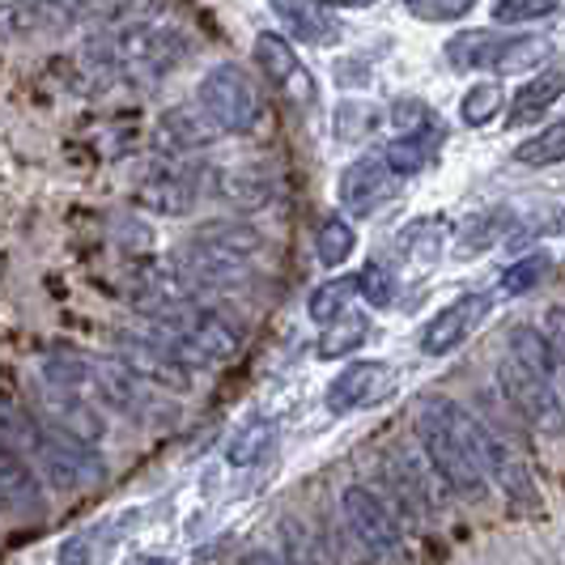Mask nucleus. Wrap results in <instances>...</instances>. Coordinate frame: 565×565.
I'll return each instance as SVG.
<instances>
[{
    "mask_svg": "<svg viewBox=\"0 0 565 565\" xmlns=\"http://www.w3.org/2000/svg\"><path fill=\"white\" fill-rule=\"evenodd\" d=\"M98 56L107 60L111 68L124 73H141V77H162L170 68H179L183 60L192 56V39L183 30L167 26V22H128V26L111 30L98 43Z\"/></svg>",
    "mask_w": 565,
    "mask_h": 565,
    "instance_id": "3",
    "label": "nucleus"
},
{
    "mask_svg": "<svg viewBox=\"0 0 565 565\" xmlns=\"http://www.w3.org/2000/svg\"><path fill=\"white\" fill-rule=\"evenodd\" d=\"M115 358L132 370L137 379H145L149 387L192 392V370L196 366H188L153 328L149 332H115Z\"/></svg>",
    "mask_w": 565,
    "mask_h": 565,
    "instance_id": "9",
    "label": "nucleus"
},
{
    "mask_svg": "<svg viewBox=\"0 0 565 565\" xmlns=\"http://www.w3.org/2000/svg\"><path fill=\"white\" fill-rule=\"evenodd\" d=\"M196 103L204 107V115L230 132V137H252L255 128L264 124V94L247 68L238 64H217L200 77Z\"/></svg>",
    "mask_w": 565,
    "mask_h": 565,
    "instance_id": "5",
    "label": "nucleus"
},
{
    "mask_svg": "<svg viewBox=\"0 0 565 565\" xmlns=\"http://www.w3.org/2000/svg\"><path fill=\"white\" fill-rule=\"evenodd\" d=\"M553 13H557V0H498L493 4V22L498 26L540 22V18H553Z\"/></svg>",
    "mask_w": 565,
    "mask_h": 565,
    "instance_id": "39",
    "label": "nucleus"
},
{
    "mask_svg": "<svg viewBox=\"0 0 565 565\" xmlns=\"http://www.w3.org/2000/svg\"><path fill=\"white\" fill-rule=\"evenodd\" d=\"M273 4V13L281 18V26L294 34V39H302V43H332V22L315 9V0H268Z\"/></svg>",
    "mask_w": 565,
    "mask_h": 565,
    "instance_id": "27",
    "label": "nucleus"
},
{
    "mask_svg": "<svg viewBox=\"0 0 565 565\" xmlns=\"http://www.w3.org/2000/svg\"><path fill=\"white\" fill-rule=\"evenodd\" d=\"M417 443L429 468L463 502H481L489 493V472L481 463V417L451 396H429L417 408Z\"/></svg>",
    "mask_w": 565,
    "mask_h": 565,
    "instance_id": "1",
    "label": "nucleus"
},
{
    "mask_svg": "<svg viewBox=\"0 0 565 565\" xmlns=\"http://www.w3.org/2000/svg\"><path fill=\"white\" fill-rule=\"evenodd\" d=\"M149 328L167 340L188 366H196V370L230 366V362L243 353V344H247L243 328H238L226 311L204 307L196 298H192V302H179V307H170V311H162V315H153Z\"/></svg>",
    "mask_w": 565,
    "mask_h": 565,
    "instance_id": "2",
    "label": "nucleus"
},
{
    "mask_svg": "<svg viewBox=\"0 0 565 565\" xmlns=\"http://www.w3.org/2000/svg\"><path fill=\"white\" fill-rule=\"evenodd\" d=\"M255 64H259V73L268 77V85H277L281 94L289 98H298V103H311L315 98V85H311V73L302 68V60L294 52V43L277 34V30H264V34H255Z\"/></svg>",
    "mask_w": 565,
    "mask_h": 565,
    "instance_id": "14",
    "label": "nucleus"
},
{
    "mask_svg": "<svg viewBox=\"0 0 565 565\" xmlns=\"http://www.w3.org/2000/svg\"><path fill=\"white\" fill-rule=\"evenodd\" d=\"M204 192V170L183 167V162H158L137 188V204L158 213V217H188Z\"/></svg>",
    "mask_w": 565,
    "mask_h": 565,
    "instance_id": "11",
    "label": "nucleus"
},
{
    "mask_svg": "<svg viewBox=\"0 0 565 565\" xmlns=\"http://www.w3.org/2000/svg\"><path fill=\"white\" fill-rule=\"evenodd\" d=\"M281 544L285 557L294 565H340L332 544L315 532V523H307L302 514H285L281 519Z\"/></svg>",
    "mask_w": 565,
    "mask_h": 565,
    "instance_id": "22",
    "label": "nucleus"
},
{
    "mask_svg": "<svg viewBox=\"0 0 565 565\" xmlns=\"http://www.w3.org/2000/svg\"><path fill=\"white\" fill-rule=\"evenodd\" d=\"M332 128H337V141H366L379 128V111L370 103H340Z\"/></svg>",
    "mask_w": 565,
    "mask_h": 565,
    "instance_id": "37",
    "label": "nucleus"
},
{
    "mask_svg": "<svg viewBox=\"0 0 565 565\" xmlns=\"http://www.w3.org/2000/svg\"><path fill=\"white\" fill-rule=\"evenodd\" d=\"M489 311H493V298L489 294H463V298H455L451 307H443V311L425 323L422 353L425 358H443V353L459 349L489 319Z\"/></svg>",
    "mask_w": 565,
    "mask_h": 565,
    "instance_id": "13",
    "label": "nucleus"
},
{
    "mask_svg": "<svg viewBox=\"0 0 565 565\" xmlns=\"http://www.w3.org/2000/svg\"><path fill=\"white\" fill-rule=\"evenodd\" d=\"M502 103H507L502 85H498V82H477L468 94H463L459 115H463V124H468V128H484L489 119H498V115H502Z\"/></svg>",
    "mask_w": 565,
    "mask_h": 565,
    "instance_id": "35",
    "label": "nucleus"
},
{
    "mask_svg": "<svg viewBox=\"0 0 565 565\" xmlns=\"http://www.w3.org/2000/svg\"><path fill=\"white\" fill-rule=\"evenodd\" d=\"M340 204L349 217H370L383 204H392V196L399 192V174L387 167L383 153H362L349 167L340 170Z\"/></svg>",
    "mask_w": 565,
    "mask_h": 565,
    "instance_id": "10",
    "label": "nucleus"
},
{
    "mask_svg": "<svg viewBox=\"0 0 565 565\" xmlns=\"http://www.w3.org/2000/svg\"><path fill=\"white\" fill-rule=\"evenodd\" d=\"M213 196L234 204L238 213H255V209H268L277 200V179H273V170L264 167L213 170Z\"/></svg>",
    "mask_w": 565,
    "mask_h": 565,
    "instance_id": "18",
    "label": "nucleus"
},
{
    "mask_svg": "<svg viewBox=\"0 0 565 565\" xmlns=\"http://www.w3.org/2000/svg\"><path fill=\"white\" fill-rule=\"evenodd\" d=\"M340 514L349 523V532L358 536V544L379 562H396L404 553V519H399L392 502L383 493H374L366 484H349L340 493Z\"/></svg>",
    "mask_w": 565,
    "mask_h": 565,
    "instance_id": "8",
    "label": "nucleus"
},
{
    "mask_svg": "<svg viewBox=\"0 0 565 565\" xmlns=\"http://www.w3.org/2000/svg\"><path fill=\"white\" fill-rule=\"evenodd\" d=\"M137 565H174V557H162V553H145Z\"/></svg>",
    "mask_w": 565,
    "mask_h": 565,
    "instance_id": "46",
    "label": "nucleus"
},
{
    "mask_svg": "<svg viewBox=\"0 0 565 565\" xmlns=\"http://www.w3.org/2000/svg\"><path fill=\"white\" fill-rule=\"evenodd\" d=\"M353 247H358V234L349 226V217L332 213V217L319 222V230H315V255H319L323 268H340L353 255Z\"/></svg>",
    "mask_w": 565,
    "mask_h": 565,
    "instance_id": "31",
    "label": "nucleus"
},
{
    "mask_svg": "<svg viewBox=\"0 0 565 565\" xmlns=\"http://www.w3.org/2000/svg\"><path fill=\"white\" fill-rule=\"evenodd\" d=\"M353 294H358V277H332V281L315 285L307 311H311V319L323 328V323H332V319H340V315L349 311Z\"/></svg>",
    "mask_w": 565,
    "mask_h": 565,
    "instance_id": "33",
    "label": "nucleus"
},
{
    "mask_svg": "<svg viewBox=\"0 0 565 565\" xmlns=\"http://www.w3.org/2000/svg\"><path fill=\"white\" fill-rule=\"evenodd\" d=\"M498 392L507 396L514 417H523L536 434H544V438H565V399L553 387V379L527 370L519 358L507 353L498 362Z\"/></svg>",
    "mask_w": 565,
    "mask_h": 565,
    "instance_id": "7",
    "label": "nucleus"
},
{
    "mask_svg": "<svg viewBox=\"0 0 565 565\" xmlns=\"http://www.w3.org/2000/svg\"><path fill=\"white\" fill-rule=\"evenodd\" d=\"M507 34H493V30H463L447 43V60L459 73H472V68H493V60L502 52Z\"/></svg>",
    "mask_w": 565,
    "mask_h": 565,
    "instance_id": "26",
    "label": "nucleus"
},
{
    "mask_svg": "<svg viewBox=\"0 0 565 565\" xmlns=\"http://www.w3.org/2000/svg\"><path fill=\"white\" fill-rule=\"evenodd\" d=\"M370 340V319L366 315H340L332 323H323V332L315 340V358H323V362H337V358H349V353H358L362 344Z\"/></svg>",
    "mask_w": 565,
    "mask_h": 565,
    "instance_id": "25",
    "label": "nucleus"
},
{
    "mask_svg": "<svg viewBox=\"0 0 565 565\" xmlns=\"http://www.w3.org/2000/svg\"><path fill=\"white\" fill-rule=\"evenodd\" d=\"M217 137H222V128L204 115L200 103L170 107V111L158 119V149L170 153V158H188V153H196V149H209Z\"/></svg>",
    "mask_w": 565,
    "mask_h": 565,
    "instance_id": "17",
    "label": "nucleus"
},
{
    "mask_svg": "<svg viewBox=\"0 0 565 565\" xmlns=\"http://www.w3.org/2000/svg\"><path fill=\"white\" fill-rule=\"evenodd\" d=\"M481 463L489 472V481L498 484L510 502H519V507L536 502V481H532L523 455L507 438V429L498 422H489V417H481Z\"/></svg>",
    "mask_w": 565,
    "mask_h": 565,
    "instance_id": "12",
    "label": "nucleus"
},
{
    "mask_svg": "<svg viewBox=\"0 0 565 565\" xmlns=\"http://www.w3.org/2000/svg\"><path fill=\"white\" fill-rule=\"evenodd\" d=\"M548 344H553V358H557V370H565V307H548L544 311V328H540Z\"/></svg>",
    "mask_w": 565,
    "mask_h": 565,
    "instance_id": "42",
    "label": "nucleus"
},
{
    "mask_svg": "<svg viewBox=\"0 0 565 565\" xmlns=\"http://www.w3.org/2000/svg\"><path fill=\"white\" fill-rule=\"evenodd\" d=\"M443 141H447V128H443V119H434L417 132H399L396 141L383 149V158H387V167L396 170L399 179H413L438 158Z\"/></svg>",
    "mask_w": 565,
    "mask_h": 565,
    "instance_id": "21",
    "label": "nucleus"
},
{
    "mask_svg": "<svg viewBox=\"0 0 565 565\" xmlns=\"http://www.w3.org/2000/svg\"><path fill=\"white\" fill-rule=\"evenodd\" d=\"M548 56H553V43L544 34H514V39L502 43V52L493 60V73H502V77H510V73H532Z\"/></svg>",
    "mask_w": 565,
    "mask_h": 565,
    "instance_id": "30",
    "label": "nucleus"
},
{
    "mask_svg": "<svg viewBox=\"0 0 565 565\" xmlns=\"http://www.w3.org/2000/svg\"><path fill=\"white\" fill-rule=\"evenodd\" d=\"M243 565H294V562H289V557H277V553H264V548H259V553H252V557H247Z\"/></svg>",
    "mask_w": 565,
    "mask_h": 565,
    "instance_id": "44",
    "label": "nucleus"
},
{
    "mask_svg": "<svg viewBox=\"0 0 565 565\" xmlns=\"http://www.w3.org/2000/svg\"><path fill=\"white\" fill-rule=\"evenodd\" d=\"M30 459L43 468V477L52 481V489H64V493L94 489V484L107 481V463L98 459L94 443L77 438V434L64 429V425L39 422L34 443H30V451H26V463Z\"/></svg>",
    "mask_w": 565,
    "mask_h": 565,
    "instance_id": "4",
    "label": "nucleus"
},
{
    "mask_svg": "<svg viewBox=\"0 0 565 565\" xmlns=\"http://www.w3.org/2000/svg\"><path fill=\"white\" fill-rule=\"evenodd\" d=\"M52 26L47 18V0H0V34L9 39H26Z\"/></svg>",
    "mask_w": 565,
    "mask_h": 565,
    "instance_id": "32",
    "label": "nucleus"
},
{
    "mask_svg": "<svg viewBox=\"0 0 565 565\" xmlns=\"http://www.w3.org/2000/svg\"><path fill=\"white\" fill-rule=\"evenodd\" d=\"M553 230H557V234H562V238H565V209H562V213H557V222H553Z\"/></svg>",
    "mask_w": 565,
    "mask_h": 565,
    "instance_id": "47",
    "label": "nucleus"
},
{
    "mask_svg": "<svg viewBox=\"0 0 565 565\" xmlns=\"http://www.w3.org/2000/svg\"><path fill=\"white\" fill-rule=\"evenodd\" d=\"M383 489H387V502L399 519L408 523H422V519H434L443 502H447V484L443 477L429 468L425 451H408V447H392L383 451Z\"/></svg>",
    "mask_w": 565,
    "mask_h": 565,
    "instance_id": "6",
    "label": "nucleus"
},
{
    "mask_svg": "<svg viewBox=\"0 0 565 565\" xmlns=\"http://www.w3.org/2000/svg\"><path fill=\"white\" fill-rule=\"evenodd\" d=\"M188 243L209 247V252L226 255V259H238V264H255V255L264 252V234H259L252 222H243V217H213V222H200Z\"/></svg>",
    "mask_w": 565,
    "mask_h": 565,
    "instance_id": "19",
    "label": "nucleus"
},
{
    "mask_svg": "<svg viewBox=\"0 0 565 565\" xmlns=\"http://www.w3.org/2000/svg\"><path fill=\"white\" fill-rule=\"evenodd\" d=\"M387 392H392V366L387 362H353L328 383V413L349 417L366 404H379Z\"/></svg>",
    "mask_w": 565,
    "mask_h": 565,
    "instance_id": "15",
    "label": "nucleus"
},
{
    "mask_svg": "<svg viewBox=\"0 0 565 565\" xmlns=\"http://www.w3.org/2000/svg\"><path fill=\"white\" fill-rule=\"evenodd\" d=\"M507 230H510V209H502V204L498 209H484L477 217H468L463 230L455 234V255L459 259H477L489 247H498L507 238Z\"/></svg>",
    "mask_w": 565,
    "mask_h": 565,
    "instance_id": "24",
    "label": "nucleus"
},
{
    "mask_svg": "<svg viewBox=\"0 0 565 565\" xmlns=\"http://www.w3.org/2000/svg\"><path fill=\"white\" fill-rule=\"evenodd\" d=\"M507 353H510V358H519V362H523L527 370L544 374V379H553V374H557L553 344H548V337H544L540 328H532V323H519V328H510Z\"/></svg>",
    "mask_w": 565,
    "mask_h": 565,
    "instance_id": "29",
    "label": "nucleus"
},
{
    "mask_svg": "<svg viewBox=\"0 0 565 565\" xmlns=\"http://www.w3.org/2000/svg\"><path fill=\"white\" fill-rule=\"evenodd\" d=\"M273 447H277V422L273 417H247V422L230 434L226 463L230 468H255Z\"/></svg>",
    "mask_w": 565,
    "mask_h": 565,
    "instance_id": "23",
    "label": "nucleus"
},
{
    "mask_svg": "<svg viewBox=\"0 0 565 565\" xmlns=\"http://www.w3.org/2000/svg\"><path fill=\"white\" fill-rule=\"evenodd\" d=\"M392 119H396L399 132H417V128H425V124H434L438 115L429 111L422 98H399L396 107H392Z\"/></svg>",
    "mask_w": 565,
    "mask_h": 565,
    "instance_id": "41",
    "label": "nucleus"
},
{
    "mask_svg": "<svg viewBox=\"0 0 565 565\" xmlns=\"http://www.w3.org/2000/svg\"><path fill=\"white\" fill-rule=\"evenodd\" d=\"M89 9H94V0H47L52 26H73V22H82Z\"/></svg>",
    "mask_w": 565,
    "mask_h": 565,
    "instance_id": "43",
    "label": "nucleus"
},
{
    "mask_svg": "<svg viewBox=\"0 0 565 565\" xmlns=\"http://www.w3.org/2000/svg\"><path fill=\"white\" fill-rule=\"evenodd\" d=\"M565 94V64H553V68H540L527 85H519V94L510 98L507 124L510 128H527L536 124L540 115L553 111V103H562Z\"/></svg>",
    "mask_w": 565,
    "mask_h": 565,
    "instance_id": "20",
    "label": "nucleus"
},
{
    "mask_svg": "<svg viewBox=\"0 0 565 565\" xmlns=\"http://www.w3.org/2000/svg\"><path fill=\"white\" fill-rule=\"evenodd\" d=\"M404 4L422 22H459L477 9V0H404Z\"/></svg>",
    "mask_w": 565,
    "mask_h": 565,
    "instance_id": "40",
    "label": "nucleus"
},
{
    "mask_svg": "<svg viewBox=\"0 0 565 565\" xmlns=\"http://www.w3.org/2000/svg\"><path fill=\"white\" fill-rule=\"evenodd\" d=\"M447 243V222L443 217H417L399 230V255L413 264H434Z\"/></svg>",
    "mask_w": 565,
    "mask_h": 565,
    "instance_id": "28",
    "label": "nucleus"
},
{
    "mask_svg": "<svg viewBox=\"0 0 565 565\" xmlns=\"http://www.w3.org/2000/svg\"><path fill=\"white\" fill-rule=\"evenodd\" d=\"M548 268H553V255H548V252L523 255L519 264H510L507 273H502V294H507V298L532 294V289H536V285L548 277Z\"/></svg>",
    "mask_w": 565,
    "mask_h": 565,
    "instance_id": "36",
    "label": "nucleus"
},
{
    "mask_svg": "<svg viewBox=\"0 0 565 565\" xmlns=\"http://www.w3.org/2000/svg\"><path fill=\"white\" fill-rule=\"evenodd\" d=\"M0 514H13L22 523H43L47 519V498L34 481L30 463L4 443H0Z\"/></svg>",
    "mask_w": 565,
    "mask_h": 565,
    "instance_id": "16",
    "label": "nucleus"
},
{
    "mask_svg": "<svg viewBox=\"0 0 565 565\" xmlns=\"http://www.w3.org/2000/svg\"><path fill=\"white\" fill-rule=\"evenodd\" d=\"M358 294L366 298L370 307H392L396 302V273L383 264H366L358 273Z\"/></svg>",
    "mask_w": 565,
    "mask_h": 565,
    "instance_id": "38",
    "label": "nucleus"
},
{
    "mask_svg": "<svg viewBox=\"0 0 565 565\" xmlns=\"http://www.w3.org/2000/svg\"><path fill=\"white\" fill-rule=\"evenodd\" d=\"M315 4H328V9H370L379 0H315Z\"/></svg>",
    "mask_w": 565,
    "mask_h": 565,
    "instance_id": "45",
    "label": "nucleus"
},
{
    "mask_svg": "<svg viewBox=\"0 0 565 565\" xmlns=\"http://www.w3.org/2000/svg\"><path fill=\"white\" fill-rule=\"evenodd\" d=\"M514 162H523V167H557V162H565V119L540 128L536 137H527L514 149Z\"/></svg>",
    "mask_w": 565,
    "mask_h": 565,
    "instance_id": "34",
    "label": "nucleus"
}]
</instances>
